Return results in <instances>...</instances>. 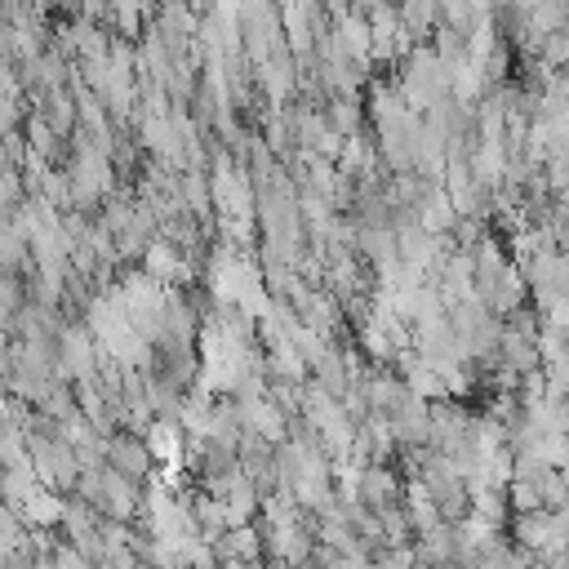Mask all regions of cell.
Instances as JSON below:
<instances>
[{
	"label": "cell",
	"mask_w": 569,
	"mask_h": 569,
	"mask_svg": "<svg viewBox=\"0 0 569 569\" xmlns=\"http://www.w3.org/2000/svg\"><path fill=\"white\" fill-rule=\"evenodd\" d=\"M93 356H98V347H93L89 329H67L62 333V365H58V373L84 382V378H93Z\"/></svg>",
	"instance_id": "6da1fadb"
},
{
	"label": "cell",
	"mask_w": 569,
	"mask_h": 569,
	"mask_svg": "<svg viewBox=\"0 0 569 569\" xmlns=\"http://www.w3.org/2000/svg\"><path fill=\"white\" fill-rule=\"evenodd\" d=\"M142 271H147L151 280H160V284H173V280H187V276H191V267L182 262V249H173V244H164V240H151V244L142 249Z\"/></svg>",
	"instance_id": "7a4b0ae2"
},
{
	"label": "cell",
	"mask_w": 569,
	"mask_h": 569,
	"mask_svg": "<svg viewBox=\"0 0 569 569\" xmlns=\"http://www.w3.org/2000/svg\"><path fill=\"white\" fill-rule=\"evenodd\" d=\"M142 445H147V453H151V458L182 467V431H178V422L156 418V422L147 427V440H142Z\"/></svg>",
	"instance_id": "3957f363"
},
{
	"label": "cell",
	"mask_w": 569,
	"mask_h": 569,
	"mask_svg": "<svg viewBox=\"0 0 569 569\" xmlns=\"http://www.w3.org/2000/svg\"><path fill=\"white\" fill-rule=\"evenodd\" d=\"M102 453L111 458V467H116V471H124V476H133V480H142V476H147V467H151V453H147V445H142V440H107V445H102Z\"/></svg>",
	"instance_id": "277c9868"
},
{
	"label": "cell",
	"mask_w": 569,
	"mask_h": 569,
	"mask_svg": "<svg viewBox=\"0 0 569 569\" xmlns=\"http://www.w3.org/2000/svg\"><path fill=\"white\" fill-rule=\"evenodd\" d=\"M333 49L347 53V58H369V18L342 13V18H338V40H333Z\"/></svg>",
	"instance_id": "5b68a950"
},
{
	"label": "cell",
	"mask_w": 569,
	"mask_h": 569,
	"mask_svg": "<svg viewBox=\"0 0 569 569\" xmlns=\"http://www.w3.org/2000/svg\"><path fill=\"white\" fill-rule=\"evenodd\" d=\"M18 511H22L27 520H36V525H58V520H62V498H58V489L36 485V489L18 502Z\"/></svg>",
	"instance_id": "8992f818"
},
{
	"label": "cell",
	"mask_w": 569,
	"mask_h": 569,
	"mask_svg": "<svg viewBox=\"0 0 569 569\" xmlns=\"http://www.w3.org/2000/svg\"><path fill=\"white\" fill-rule=\"evenodd\" d=\"M356 124H360V107H356L351 98L333 102V111H329V129H333V133H356Z\"/></svg>",
	"instance_id": "52a82bcc"
},
{
	"label": "cell",
	"mask_w": 569,
	"mask_h": 569,
	"mask_svg": "<svg viewBox=\"0 0 569 569\" xmlns=\"http://www.w3.org/2000/svg\"><path fill=\"white\" fill-rule=\"evenodd\" d=\"M71 116H76L71 102H67L62 93H53V133H67V129H71Z\"/></svg>",
	"instance_id": "ba28073f"
}]
</instances>
